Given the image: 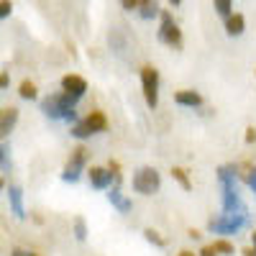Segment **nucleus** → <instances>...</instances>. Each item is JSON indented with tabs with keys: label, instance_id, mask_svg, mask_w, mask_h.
Here are the masks:
<instances>
[{
	"label": "nucleus",
	"instance_id": "26",
	"mask_svg": "<svg viewBox=\"0 0 256 256\" xmlns=\"http://www.w3.org/2000/svg\"><path fill=\"white\" fill-rule=\"evenodd\" d=\"M10 13H13V3L10 0H0V18H10Z\"/></svg>",
	"mask_w": 256,
	"mask_h": 256
},
{
	"label": "nucleus",
	"instance_id": "32",
	"mask_svg": "<svg viewBox=\"0 0 256 256\" xmlns=\"http://www.w3.org/2000/svg\"><path fill=\"white\" fill-rule=\"evenodd\" d=\"M31 220H34L36 226H44V216H41L38 210H34V212H31Z\"/></svg>",
	"mask_w": 256,
	"mask_h": 256
},
{
	"label": "nucleus",
	"instance_id": "2",
	"mask_svg": "<svg viewBox=\"0 0 256 256\" xmlns=\"http://www.w3.org/2000/svg\"><path fill=\"white\" fill-rule=\"evenodd\" d=\"M210 236H218V238H230V236H238L246 228H254V216L251 210L244 212H233V216H226V212H218V216H210L205 223Z\"/></svg>",
	"mask_w": 256,
	"mask_h": 256
},
{
	"label": "nucleus",
	"instance_id": "14",
	"mask_svg": "<svg viewBox=\"0 0 256 256\" xmlns=\"http://www.w3.org/2000/svg\"><path fill=\"white\" fill-rule=\"evenodd\" d=\"M216 180L220 187H238L241 182V166L238 164H218L216 166Z\"/></svg>",
	"mask_w": 256,
	"mask_h": 256
},
{
	"label": "nucleus",
	"instance_id": "29",
	"mask_svg": "<svg viewBox=\"0 0 256 256\" xmlns=\"http://www.w3.org/2000/svg\"><path fill=\"white\" fill-rule=\"evenodd\" d=\"M8 88H10V72L3 70V72H0V90L8 92Z\"/></svg>",
	"mask_w": 256,
	"mask_h": 256
},
{
	"label": "nucleus",
	"instance_id": "30",
	"mask_svg": "<svg viewBox=\"0 0 256 256\" xmlns=\"http://www.w3.org/2000/svg\"><path fill=\"white\" fill-rule=\"evenodd\" d=\"M198 256H218V251H216V246H212V244H205V246H200Z\"/></svg>",
	"mask_w": 256,
	"mask_h": 256
},
{
	"label": "nucleus",
	"instance_id": "13",
	"mask_svg": "<svg viewBox=\"0 0 256 256\" xmlns=\"http://www.w3.org/2000/svg\"><path fill=\"white\" fill-rule=\"evenodd\" d=\"M108 202L113 205V210L118 212V216H131V212H134V200L128 195H123L120 184H113L108 190Z\"/></svg>",
	"mask_w": 256,
	"mask_h": 256
},
{
	"label": "nucleus",
	"instance_id": "35",
	"mask_svg": "<svg viewBox=\"0 0 256 256\" xmlns=\"http://www.w3.org/2000/svg\"><path fill=\"white\" fill-rule=\"evenodd\" d=\"M241 256H256L254 246H251V244H248V246H244V248H241Z\"/></svg>",
	"mask_w": 256,
	"mask_h": 256
},
{
	"label": "nucleus",
	"instance_id": "3",
	"mask_svg": "<svg viewBox=\"0 0 256 256\" xmlns=\"http://www.w3.org/2000/svg\"><path fill=\"white\" fill-rule=\"evenodd\" d=\"M108 116H105V110H100V108H95V110H90L84 118H80L74 126H70V136L74 138V141H88V138H92V136H98V134H105L108 131Z\"/></svg>",
	"mask_w": 256,
	"mask_h": 256
},
{
	"label": "nucleus",
	"instance_id": "8",
	"mask_svg": "<svg viewBox=\"0 0 256 256\" xmlns=\"http://www.w3.org/2000/svg\"><path fill=\"white\" fill-rule=\"evenodd\" d=\"M3 190H6V202L10 208V216L16 220H26L28 212H26V202H24V187L16 182H6Z\"/></svg>",
	"mask_w": 256,
	"mask_h": 256
},
{
	"label": "nucleus",
	"instance_id": "17",
	"mask_svg": "<svg viewBox=\"0 0 256 256\" xmlns=\"http://www.w3.org/2000/svg\"><path fill=\"white\" fill-rule=\"evenodd\" d=\"M138 18H144V20H154V18H159L162 16V8H159V3L156 0H138Z\"/></svg>",
	"mask_w": 256,
	"mask_h": 256
},
{
	"label": "nucleus",
	"instance_id": "19",
	"mask_svg": "<svg viewBox=\"0 0 256 256\" xmlns=\"http://www.w3.org/2000/svg\"><path fill=\"white\" fill-rule=\"evenodd\" d=\"M169 174H172V180H174L184 192H192V180H190V172H187L184 166H172V169H169Z\"/></svg>",
	"mask_w": 256,
	"mask_h": 256
},
{
	"label": "nucleus",
	"instance_id": "23",
	"mask_svg": "<svg viewBox=\"0 0 256 256\" xmlns=\"http://www.w3.org/2000/svg\"><path fill=\"white\" fill-rule=\"evenodd\" d=\"M141 236L146 238V244H152V246H156V248H166V238L162 236L159 230H154V228H144Z\"/></svg>",
	"mask_w": 256,
	"mask_h": 256
},
{
	"label": "nucleus",
	"instance_id": "36",
	"mask_svg": "<svg viewBox=\"0 0 256 256\" xmlns=\"http://www.w3.org/2000/svg\"><path fill=\"white\" fill-rule=\"evenodd\" d=\"M251 246H254V251H256V228H251Z\"/></svg>",
	"mask_w": 256,
	"mask_h": 256
},
{
	"label": "nucleus",
	"instance_id": "15",
	"mask_svg": "<svg viewBox=\"0 0 256 256\" xmlns=\"http://www.w3.org/2000/svg\"><path fill=\"white\" fill-rule=\"evenodd\" d=\"M18 118H20V110L18 108H3V113H0V136H3V141H8V136L13 134V128L18 126Z\"/></svg>",
	"mask_w": 256,
	"mask_h": 256
},
{
	"label": "nucleus",
	"instance_id": "20",
	"mask_svg": "<svg viewBox=\"0 0 256 256\" xmlns=\"http://www.w3.org/2000/svg\"><path fill=\"white\" fill-rule=\"evenodd\" d=\"M241 182L251 190V195L256 198V166L254 164H241Z\"/></svg>",
	"mask_w": 256,
	"mask_h": 256
},
{
	"label": "nucleus",
	"instance_id": "9",
	"mask_svg": "<svg viewBox=\"0 0 256 256\" xmlns=\"http://www.w3.org/2000/svg\"><path fill=\"white\" fill-rule=\"evenodd\" d=\"M84 177H88V184H90L92 190H98V192H108V190L116 184V174L108 169V164H105V166L92 164Z\"/></svg>",
	"mask_w": 256,
	"mask_h": 256
},
{
	"label": "nucleus",
	"instance_id": "25",
	"mask_svg": "<svg viewBox=\"0 0 256 256\" xmlns=\"http://www.w3.org/2000/svg\"><path fill=\"white\" fill-rule=\"evenodd\" d=\"M212 6H216V13L226 20L228 16H233V0H212Z\"/></svg>",
	"mask_w": 256,
	"mask_h": 256
},
{
	"label": "nucleus",
	"instance_id": "11",
	"mask_svg": "<svg viewBox=\"0 0 256 256\" xmlns=\"http://www.w3.org/2000/svg\"><path fill=\"white\" fill-rule=\"evenodd\" d=\"M59 90L67 92L77 100H82L84 95H88V80H84L82 74H74V72H67L62 80H59Z\"/></svg>",
	"mask_w": 256,
	"mask_h": 256
},
{
	"label": "nucleus",
	"instance_id": "27",
	"mask_svg": "<svg viewBox=\"0 0 256 256\" xmlns=\"http://www.w3.org/2000/svg\"><path fill=\"white\" fill-rule=\"evenodd\" d=\"M108 169L116 174V184H120V180H123V177H120V162H118V159H110V162H108Z\"/></svg>",
	"mask_w": 256,
	"mask_h": 256
},
{
	"label": "nucleus",
	"instance_id": "12",
	"mask_svg": "<svg viewBox=\"0 0 256 256\" xmlns=\"http://www.w3.org/2000/svg\"><path fill=\"white\" fill-rule=\"evenodd\" d=\"M174 102L187 110H200L205 105V98H202V92L192 90V88H182V90H174Z\"/></svg>",
	"mask_w": 256,
	"mask_h": 256
},
{
	"label": "nucleus",
	"instance_id": "22",
	"mask_svg": "<svg viewBox=\"0 0 256 256\" xmlns=\"http://www.w3.org/2000/svg\"><path fill=\"white\" fill-rule=\"evenodd\" d=\"M72 236H74V241H80V244H84V241H88V236H90L88 220H84L82 216H77V218L72 220Z\"/></svg>",
	"mask_w": 256,
	"mask_h": 256
},
{
	"label": "nucleus",
	"instance_id": "10",
	"mask_svg": "<svg viewBox=\"0 0 256 256\" xmlns=\"http://www.w3.org/2000/svg\"><path fill=\"white\" fill-rule=\"evenodd\" d=\"M244 210H248V208L241 198V190L238 187H220V212L233 216V212H244Z\"/></svg>",
	"mask_w": 256,
	"mask_h": 256
},
{
	"label": "nucleus",
	"instance_id": "31",
	"mask_svg": "<svg viewBox=\"0 0 256 256\" xmlns=\"http://www.w3.org/2000/svg\"><path fill=\"white\" fill-rule=\"evenodd\" d=\"M120 6H123V10L134 13V10H138V0H120Z\"/></svg>",
	"mask_w": 256,
	"mask_h": 256
},
{
	"label": "nucleus",
	"instance_id": "37",
	"mask_svg": "<svg viewBox=\"0 0 256 256\" xmlns=\"http://www.w3.org/2000/svg\"><path fill=\"white\" fill-rule=\"evenodd\" d=\"M177 256H198V254H195V251H187V248H182Z\"/></svg>",
	"mask_w": 256,
	"mask_h": 256
},
{
	"label": "nucleus",
	"instance_id": "6",
	"mask_svg": "<svg viewBox=\"0 0 256 256\" xmlns=\"http://www.w3.org/2000/svg\"><path fill=\"white\" fill-rule=\"evenodd\" d=\"M138 80H141V95L148 110H156L159 108V88H162V77L159 70L152 67V64H144L138 70Z\"/></svg>",
	"mask_w": 256,
	"mask_h": 256
},
{
	"label": "nucleus",
	"instance_id": "39",
	"mask_svg": "<svg viewBox=\"0 0 256 256\" xmlns=\"http://www.w3.org/2000/svg\"><path fill=\"white\" fill-rule=\"evenodd\" d=\"M28 256H44V254H38V251H28Z\"/></svg>",
	"mask_w": 256,
	"mask_h": 256
},
{
	"label": "nucleus",
	"instance_id": "1",
	"mask_svg": "<svg viewBox=\"0 0 256 256\" xmlns=\"http://www.w3.org/2000/svg\"><path fill=\"white\" fill-rule=\"evenodd\" d=\"M77 105L80 100L67 95V92H54V95H46L41 100V113L44 118L54 120V123H67V126H74L80 120V113H77Z\"/></svg>",
	"mask_w": 256,
	"mask_h": 256
},
{
	"label": "nucleus",
	"instance_id": "16",
	"mask_svg": "<svg viewBox=\"0 0 256 256\" xmlns=\"http://www.w3.org/2000/svg\"><path fill=\"white\" fill-rule=\"evenodd\" d=\"M223 28H226V34H228L230 38H236V36H241V34L246 31V18H244L241 13H233V16H228V18L223 20Z\"/></svg>",
	"mask_w": 256,
	"mask_h": 256
},
{
	"label": "nucleus",
	"instance_id": "38",
	"mask_svg": "<svg viewBox=\"0 0 256 256\" xmlns=\"http://www.w3.org/2000/svg\"><path fill=\"white\" fill-rule=\"evenodd\" d=\"M180 3H182V0H169V6H174V8H177Z\"/></svg>",
	"mask_w": 256,
	"mask_h": 256
},
{
	"label": "nucleus",
	"instance_id": "18",
	"mask_svg": "<svg viewBox=\"0 0 256 256\" xmlns=\"http://www.w3.org/2000/svg\"><path fill=\"white\" fill-rule=\"evenodd\" d=\"M18 98L26 100V102H36V100H38L36 82H34V80H20V84H18Z\"/></svg>",
	"mask_w": 256,
	"mask_h": 256
},
{
	"label": "nucleus",
	"instance_id": "4",
	"mask_svg": "<svg viewBox=\"0 0 256 256\" xmlns=\"http://www.w3.org/2000/svg\"><path fill=\"white\" fill-rule=\"evenodd\" d=\"M88 169H90V148L84 144H80L70 152V159L62 166L59 177H62L64 184H77L82 180V174H88Z\"/></svg>",
	"mask_w": 256,
	"mask_h": 256
},
{
	"label": "nucleus",
	"instance_id": "24",
	"mask_svg": "<svg viewBox=\"0 0 256 256\" xmlns=\"http://www.w3.org/2000/svg\"><path fill=\"white\" fill-rule=\"evenodd\" d=\"M212 246H216L218 256H233V254H236V246L230 244V238H216Z\"/></svg>",
	"mask_w": 256,
	"mask_h": 256
},
{
	"label": "nucleus",
	"instance_id": "7",
	"mask_svg": "<svg viewBox=\"0 0 256 256\" xmlns=\"http://www.w3.org/2000/svg\"><path fill=\"white\" fill-rule=\"evenodd\" d=\"M156 36H159V41H162L164 46H169V49H182V44H184V38H182V28H180V24L174 20L172 10H162Z\"/></svg>",
	"mask_w": 256,
	"mask_h": 256
},
{
	"label": "nucleus",
	"instance_id": "34",
	"mask_svg": "<svg viewBox=\"0 0 256 256\" xmlns=\"http://www.w3.org/2000/svg\"><path fill=\"white\" fill-rule=\"evenodd\" d=\"M10 256H28V251L20 248V246H13V248H10Z\"/></svg>",
	"mask_w": 256,
	"mask_h": 256
},
{
	"label": "nucleus",
	"instance_id": "28",
	"mask_svg": "<svg viewBox=\"0 0 256 256\" xmlns=\"http://www.w3.org/2000/svg\"><path fill=\"white\" fill-rule=\"evenodd\" d=\"M244 141H246L248 146H254V144H256V126H246V131H244Z\"/></svg>",
	"mask_w": 256,
	"mask_h": 256
},
{
	"label": "nucleus",
	"instance_id": "33",
	"mask_svg": "<svg viewBox=\"0 0 256 256\" xmlns=\"http://www.w3.org/2000/svg\"><path fill=\"white\" fill-rule=\"evenodd\" d=\"M187 236H190L192 241H200V238H202V233H200L198 228H190V230H187Z\"/></svg>",
	"mask_w": 256,
	"mask_h": 256
},
{
	"label": "nucleus",
	"instance_id": "21",
	"mask_svg": "<svg viewBox=\"0 0 256 256\" xmlns=\"http://www.w3.org/2000/svg\"><path fill=\"white\" fill-rule=\"evenodd\" d=\"M0 172H3V180L13 172V159H10V146H8V141L0 144Z\"/></svg>",
	"mask_w": 256,
	"mask_h": 256
},
{
	"label": "nucleus",
	"instance_id": "5",
	"mask_svg": "<svg viewBox=\"0 0 256 256\" xmlns=\"http://www.w3.org/2000/svg\"><path fill=\"white\" fill-rule=\"evenodd\" d=\"M131 187H134L136 195H141V198L156 195V192L162 190V174H159V169H156V166H148V164L134 169Z\"/></svg>",
	"mask_w": 256,
	"mask_h": 256
}]
</instances>
